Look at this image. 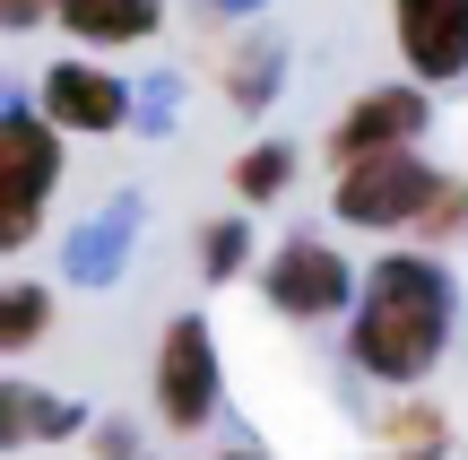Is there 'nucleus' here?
<instances>
[{"label": "nucleus", "mask_w": 468, "mask_h": 460, "mask_svg": "<svg viewBox=\"0 0 468 460\" xmlns=\"http://www.w3.org/2000/svg\"><path fill=\"white\" fill-rule=\"evenodd\" d=\"M442 434H452V426H442V409H425V400H417V409H399V417L382 426V452H390V460H434Z\"/></svg>", "instance_id": "12"}, {"label": "nucleus", "mask_w": 468, "mask_h": 460, "mask_svg": "<svg viewBox=\"0 0 468 460\" xmlns=\"http://www.w3.org/2000/svg\"><path fill=\"white\" fill-rule=\"evenodd\" d=\"M226 460H261V452H226Z\"/></svg>", "instance_id": "18"}, {"label": "nucleus", "mask_w": 468, "mask_h": 460, "mask_svg": "<svg viewBox=\"0 0 468 460\" xmlns=\"http://www.w3.org/2000/svg\"><path fill=\"white\" fill-rule=\"evenodd\" d=\"M44 113L61 122V131H122V122H131V87L87 70V61H52L44 70Z\"/></svg>", "instance_id": "8"}, {"label": "nucleus", "mask_w": 468, "mask_h": 460, "mask_svg": "<svg viewBox=\"0 0 468 460\" xmlns=\"http://www.w3.org/2000/svg\"><path fill=\"white\" fill-rule=\"evenodd\" d=\"M52 27L79 35V44H148L165 27V0H61Z\"/></svg>", "instance_id": "9"}, {"label": "nucleus", "mask_w": 468, "mask_h": 460, "mask_svg": "<svg viewBox=\"0 0 468 460\" xmlns=\"http://www.w3.org/2000/svg\"><path fill=\"white\" fill-rule=\"evenodd\" d=\"M286 183H295V148H278V139L234 156V200H278Z\"/></svg>", "instance_id": "11"}, {"label": "nucleus", "mask_w": 468, "mask_h": 460, "mask_svg": "<svg viewBox=\"0 0 468 460\" xmlns=\"http://www.w3.org/2000/svg\"><path fill=\"white\" fill-rule=\"evenodd\" d=\"M156 417L174 434H200L218 417V339L200 313L165 322V339H156Z\"/></svg>", "instance_id": "4"}, {"label": "nucleus", "mask_w": 468, "mask_h": 460, "mask_svg": "<svg viewBox=\"0 0 468 460\" xmlns=\"http://www.w3.org/2000/svg\"><path fill=\"white\" fill-rule=\"evenodd\" d=\"M52 191H61V122L0 113V252H27L44 235Z\"/></svg>", "instance_id": "2"}, {"label": "nucleus", "mask_w": 468, "mask_h": 460, "mask_svg": "<svg viewBox=\"0 0 468 460\" xmlns=\"http://www.w3.org/2000/svg\"><path fill=\"white\" fill-rule=\"evenodd\" d=\"M27 434H44V400L27 382H0V452H17Z\"/></svg>", "instance_id": "14"}, {"label": "nucleus", "mask_w": 468, "mask_h": 460, "mask_svg": "<svg viewBox=\"0 0 468 460\" xmlns=\"http://www.w3.org/2000/svg\"><path fill=\"white\" fill-rule=\"evenodd\" d=\"M261 287H269V305H278L286 322H330V313L356 295V278H347V261H338L330 243L295 235V243H278V261H269Z\"/></svg>", "instance_id": "5"}, {"label": "nucleus", "mask_w": 468, "mask_h": 460, "mask_svg": "<svg viewBox=\"0 0 468 460\" xmlns=\"http://www.w3.org/2000/svg\"><path fill=\"white\" fill-rule=\"evenodd\" d=\"M417 131H425V96L417 87H373V96H356L347 113H338V131H330V166H356V156H382V148H417Z\"/></svg>", "instance_id": "7"}, {"label": "nucleus", "mask_w": 468, "mask_h": 460, "mask_svg": "<svg viewBox=\"0 0 468 460\" xmlns=\"http://www.w3.org/2000/svg\"><path fill=\"white\" fill-rule=\"evenodd\" d=\"M44 330H52V295L35 287V278H0V357L35 348Z\"/></svg>", "instance_id": "10"}, {"label": "nucleus", "mask_w": 468, "mask_h": 460, "mask_svg": "<svg viewBox=\"0 0 468 460\" xmlns=\"http://www.w3.org/2000/svg\"><path fill=\"white\" fill-rule=\"evenodd\" d=\"M243 252H251L243 218H218V226H200V270H208V278H234V270H243Z\"/></svg>", "instance_id": "13"}, {"label": "nucleus", "mask_w": 468, "mask_h": 460, "mask_svg": "<svg viewBox=\"0 0 468 460\" xmlns=\"http://www.w3.org/2000/svg\"><path fill=\"white\" fill-rule=\"evenodd\" d=\"M61 0H0V27H35V17H52Z\"/></svg>", "instance_id": "16"}, {"label": "nucleus", "mask_w": 468, "mask_h": 460, "mask_svg": "<svg viewBox=\"0 0 468 460\" xmlns=\"http://www.w3.org/2000/svg\"><path fill=\"white\" fill-rule=\"evenodd\" d=\"M417 235H425V243H452V235H468V183H442V191H434V209L417 218Z\"/></svg>", "instance_id": "15"}, {"label": "nucleus", "mask_w": 468, "mask_h": 460, "mask_svg": "<svg viewBox=\"0 0 468 460\" xmlns=\"http://www.w3.org/2000/svg\"><path fill=\"white\" fill-rule=\"evenodd\" d=\"M390 27L417 79H468V0H390Z\"/></svg>", "instance_id": "6"}, {"label": "nucleus", "mask_w": 468, "mask_h": 460, "mask_svg": "<svg viewBox=\"0 0 468 460\" xmlns=\"http://www.w3.org/2000/svg\"><path fill=\"white\" fill-rule=\"evenodd\" d=\"M96 460H139V452H131V426H104V434H96Z\"/></svg>", "instance_id": "17"}, {"label": "nucleus", "mask_w": 468, "mask_h": 460, "mask_svg": "<svg viewBox=\"0 0 468 460\" xmlns=\"http://www.w3.org/2000/svg\"><path fill=\"white\" fill-rule=\"evenodd\" d=\"M442 174L425 166L417 148H382V156H356V166H338V218L347 226H417L425 209H434Z\"/></svg>", "instance_id": "3"}, {"label": "nucleus", "mask_w": 468, "mask_h": 460, "mask_svg": "<svg viewBox=\"0 0 468 460\" xmlns=\"http://www.w3.org/2000/svg\"><path fill=\"white\" fill-rule=\"evenodd\" d=\"M442 339H452V278H442V261L425 252H390L365 270V295H356V365H365L373 382H390V391H417L425 374H434Z\"/></svg>", "instance_id": "1"}]
</instances>
